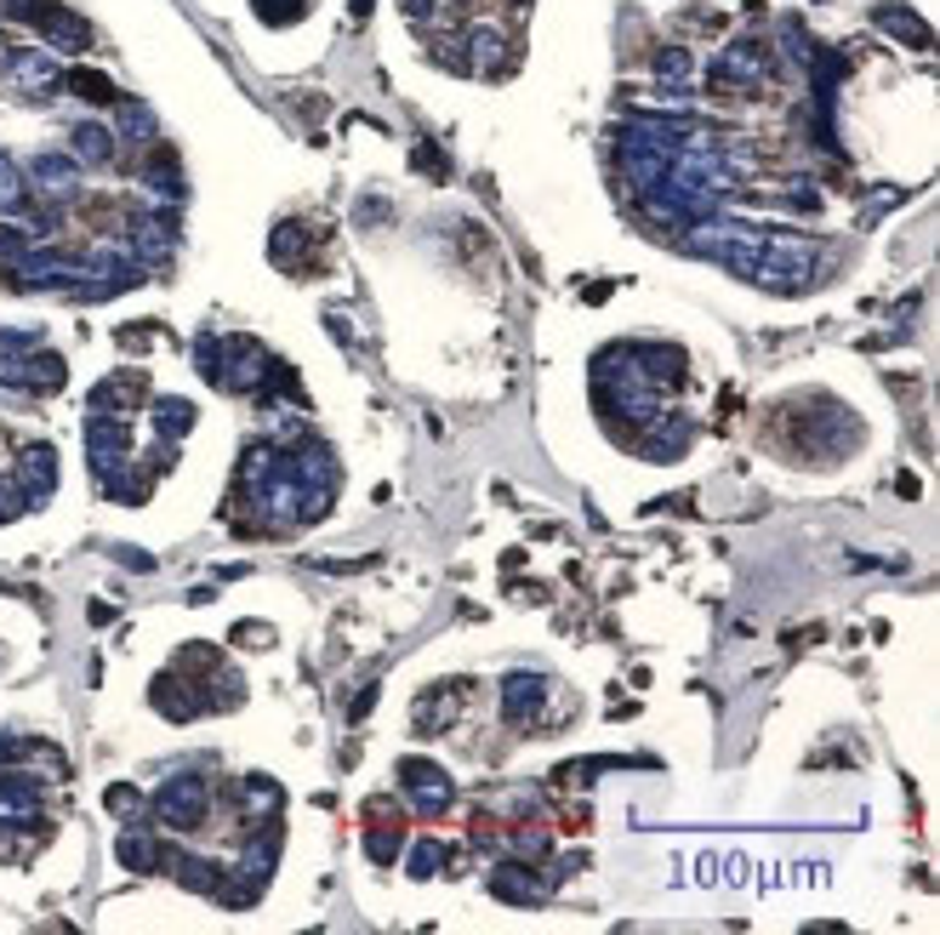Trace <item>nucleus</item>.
I'll return each mask as SVG.
<instances>
[{
    "label": "nucleus",
    "instance_id": "nucleus-24",
    "mask_svg": "<svg viewBox=\"0 0 940 935\" xmlns=\"http://www.w3.org/2000/svg\"><path fill=\"white\" fill-rule=\"evenodd\" d=\"M35 178L63 194V189H69V160H63V154H35Z\"/></svg>",
    "mask_w": 940,
    "mask_h": 935
},
{
    "label": "nucleus",
    "instance_id": "nucleus-27",
    "mask_svg": "<svg viewBox=\"0 0 940 935\" xmlns=\"http://www.w3.org/2000/svg\"><path fill=\"white\" fill-rule=\"evenodd\" d=\"M23 206V183H18V172L7 160H0V212H18Z\"/></svg>",
    "mask_w": 940,
    "mask_h": 935
},
{
    "label": "nucleus",
    "instance_id": "nucleus-9",
    "mask_svg": "<svg viewBox=\"0 0 940 935\" xmlns=\"http://www.w3.org/2000/svg\"><path fill=\"white\" fill-rule=\"evenodd\" d=\"M684 445H690V417H684V411H667V417L645 433V456H650V462H673V456H684Z\"/></svg>",
    "mask_w": 940,
    "mask_h": 935
},
{
    "label": "nucleus",
    "instance_id": "nucleus-11",
    "mask_svg": "<svg viewBox=\"0 0 940 935\" xmlns=\"http://www.w3.org/2000/svg\"><path fill=\"white\" fill-rule=\"evenodd\" d=\"M690 75H695L690 46H661L656 52V86H661V97H684L690 92Z\"/></svg>",
    "mask_w": 940,
    "mask_h": 935
},
{
    "label": "nucleus",
    "instance_id": "nucleus-12",
    "mask_svg": "<svg viewBox=\"0 0 940 935\" xmlns=\"http://www.w3.org/2000/svg\"><path fill=\"white\" fill-rule=\"evenodd\" d=\"M536 701H548V679H536V674H514L508 685H501V719H508V724L530 719Z\"/></svg>",
    "mask_w": 940,
    "mask_h": 935
},
{
    "label": "nucleus",
    "instance_id": "nucleus-34",
    "mask_svg": "<svg viewBox=\"0 0 940 935\" xmlns=\"http://www.w3.org/2000/svg\"><path fill=\"white\" fill-rule=\"evenodd\" d=\"M406 18H417V23H428V18H433V0H406Z\"/></svg>",
    "mask_w": 940,
    "mask_h": 935
},
{
    "label": "nucleus",
    "instance_id": "nucleus-26",
    "mask_svg": "<svg viewBox=\"0 0 940 935\" xmlns=\"http://www.w3.org/2000/svg\"><path fill=\"white\" fill-rule=\"evenodd\" d=\"M120 126H126V143H149V131H154V120H149V109H138V104H126V115H120Z\"/></svg>",
    "mask_w": 940,
    "mask_h": 935
},
{
    "label": "nucleus",
    "instance_id": "nucleus-2",
    "mask_svg": "<svg viewBox=\"0 0 940 935\" xmlns=\"http://www.w3.org/2000/svg\"><path fill=\"white\" fill-rule=\"evenodd\" d=\"M86 462H91V474H97V485H104L120 462H131V428H126V417H109V411H91L86 417Z\"/></svg>",
    "mask_w": 940,
    "mask_h": 935
},
{
    "label": "nucleus",
    "instance_id": "nucleus-33",
    "mask_svg": "<svg viewBox=\"0 0 940 935\" xmlns=\"http://www.w3.org/2000/svg\"><path fill=\"white\" fill-rule=\"evenodd\" d=\"M240 640H246V645H268V627H262V622H246Z\"/></svg>",
    "mask_w": 940,
    "mask_h": 935
},
{
    "label": "nucleus",
    "instance_id": "nucleus-3",
    "mask_svg": "<svg viewBox=\"0 0 940 935\" xmlns=\"http://www.w3.org/2000/svg\"><path fill=\"white\" fill-rule=\"evenodd\" d=\"M18 12L41 29V41L52 52H91V23L75 18L69 7H18Z\"/></svg>",
    "mask_w": 940,
    "mask_h": 935
},
{
    "label": "nucleus",
    "instance_id": "nucleus-23",
    "mask_svg": "<svg viewBox=\"0 0 940 935\" xmlns=\"http://www.w3.org/2000/svg\"><path fill=\"white\" fill-rule=\"evenodd\" d=\"M251 7H257V18H262V23H274V29L309 18V0H251Z\"/></svg>",
    "mask_w": 940,
    "mask_h": 935
},
{
    "label": "nucleus",
    "instance_id": "nucleus-6",
    "mask_svg": "<svg viewBox=\"0 0 940 935\" xmlns=\"http://www.w3.org/2000/svg\"><path fill=\"white\" fill-rule=\"evenodd\" d=\"M149 701H154V708L172 719V724H183V719H194L199 708H206V690H199L188 674H183V679H177V674H160V679L149 685Z\"/></svg>",
    "mask_w": 940,
    "mask_h": 935
},
{
    "label": "nucleus",
    "instance_id": "nucleus-29",
    "mask_svg": "<svg viewBox=\"0 0 940 935\" xmlns=\"http://www.w3.org/2000/svg\"><path fill=\"white\" fill-rule=\"evenodd\" d=\"M417 165H422V172H433V178H445V160H440V149H433V143L417 149Z\"/></svg>",
    "mask_w": 940,
    "mask_h": 935
},
{
    "label": "nucleus",
    "instance_id": "nucleus-13",
    "mask_svg": "<svg viewBox=\"0 0 940 935\" xmlns=\"http://www.w3.org/2000/svg\"><path fill=\"white\" fill-rule=\"evenodd\" d=\"M69 149H75V160L109 165V160H115V131H109V126H97V120H80V126L69 131Z\"/></svg>",
    "mask_w": 940,
    "mask_h": 935
},
{
    "label": "nucleus",
    "instance_id": "nucleus-19",
    "mask_svg": "<svg viewBox=\"0 0 940 935\" xmlns=\"http://www.w3.org/2000/svg\"><path fill=\"white\" fill-rule=\"evenodd\" d=\"M188 428H194V406H188V399H160V406H154V433H160V440H183Z\"/></svg>",
    "mask_w": 940,
    "mask_h": 935
},
{
    "label": "nucleus",
    "instance_id": "nucleus-32",
    "mask_svg": "<svg viewBox=\"0 0 940 935\" xmlns=\"http://www.w3.org/2000/svg\"><path fill=\"white\" fill-rule=\"evenodd\" d=\"M371 701H377V685H365V690L354 696V719H365V713H371Z\"/></svg>",
    "mask_w": 940,
    "mask_h": 935
},
{
    "label": "nucleus",
    "instance_id": "nucleus-30",
    "mask_svg": "<svg viewBox=\"0 0 940 935\" xmlns=\"http://www.w3.org/2000/svg\"><path fill=\"white\" fill-rule=\"evenodd\" d=\"M131 805H143V798H138V787H109V810H131Z\"/></svg>",
    "mask_w": 940,
    "mask_h": 935
},
{
    "label": "nucleus",
    "instance_id": "nucleus-16",
    "mask_svg": "<svg viewBox=\"0 0 940 935\" xmlns=\"http://www.w3.org/2000/svg\"><path fill=\"white\" fill-rule=\"evenodd\" d=\"M165 867L177 873V884H188V890H199V895H217V884H223V867L206 861V856H172Z\"/></svg>",
    "mask_w": 940,
    "mask_h": 935
},
{
    "label": "nucleus",
    "instance_id": "nucleus-25",
    "mask_svg": "<svg viewBox=\"0 0 940 935\" xmlns=\"http://www.w3.org/2000/svg\"><path fill=\"white\" fill-rule=\"evenodd\" d=\"M149 183H154L160 194H172V200L183 194V172H177V165H172V154H160V160H154V172H149Z\"/></svg>",
    "mask_w": 940,
    "mask_h": 935
},
{
    "label": "nucleus",
    "instance_id": "nucleus-15",
    "mask_svg": "<svg viewBox=\"0 0 940 935\" xmlns=\"http://www.w3.org/2000/svg\"><path fill=\"white\" fill-rule=\"evenodd\" d=\"M63 383H69V365H63V354H29V372H23V388L29 394H57Z\"/></svg>",
    "mask_w": 940,
    "mask_h": 935
},
{
    "label": "nucleus",
    "instance_id": "nucleus-35",
    "mask_svg": "<svg viewBox=\"0 0 940 935\" xmlns=\"http://www.w3.org/2000/svg\"><path fill=\"white\" fill-rule=\"evenodd\" d=\"M120 565H131V571H154V559L149 554H131V548L120 554Z\"/></svg>",
    "mask_w": 940,
    "mask_h": 935
},
{
    "label": "nucleus",
    "instance_id": "nucleus-14",
    "mask_svg": "<svg viewBox=\"0 0 940 935\" xmlns=\"http://www.w3.org/2000/svg\"><path fill=\"white\" fill-rule=\"evenodd\" d=\"M456 708H462V690H456V685L422 696V701H417V730H422V737H440V724L456 719Z\"/></svg>",
    "mask_w": 940,
    "mask_h": 935
},
{
    "label": "nucleus",
    "instance_id": "nucleus-4",
    "mask_svg": "<svg viewBox=\"0 0 940 935\" xmlns=\"http://www.w3.org/2000/svg\"><path fill=\"white\" fill-rule=\"evenodd\" d=\"M399 776H406V798H411V810H417V816H445V805L456 798L451 776L440 771V764H428V759H411Z\"/></svg>",
    "mask_w": 940,
    "mask_h": 935
},
{
    "label": "nucleus",
    "instance_id": "nucleus-18",
    "mask_svg": "<svg viewBox=\"0 0 940 935\" xmlns=\"http://www.w3.org/2000/svg\"><path fill=\"white\" fill-rule=\"evenodd\" d=\"M12 75H18L23 86H35V92H52V86H57V63H52L46 52H18V57H12Z\"/></svg>",
    "mask_w": 940,
    "mask_h": 935
},
{
    "label": "nucleus",
    "instance_id": "nucleus-8",
    "mask_svg": "<svg viewBox=\"0 0 940 935\" xmlns=\"http://www.w3.org/2000/svg\"><path fill=\"white\" fill-rule=\"evenodd\" d=\"M115 850H120V867H131V873H154V867H165V861H172V856L160 850L154 827H143V821H138V827H126Z\"/></svg>",
    "mask_w": 940,
    "mask_h": 935
},
{
    "label": "nucleus",
    "instance_id": "nucleus-7",
    "mask_svg": "<svg viewBox=\"0 0 940 935\" xmlns=\"http://www.w3.org/2000/svg\"><path fill=\"white\" fill-rule=\"evenodd\" d=\"M490 890H496L501 901H519V907H530V901H542L553 884L536 879V867H525V861H501L496 873H490Z\"/></svg>",
    "mask_w": 940,
    "mask_h": 935
},
{
    "label": "nucleus",
    "instance_id": "nucleus-28",
    "mask_svg": "<svg viewBox=\"0 0 940 935\" xmlns=\"http://www.w3.org/2000/svg\"><path fill=\"white\" fill-rule=\"evenodd\" d=\"M440 856H445V845H433V839H422V845L411 850V873H417V879H428L433 867H440Z\"/></svg>",
    "mask_w": 940,
    "mask_h": 935
},
{
    "label": "nucleus",
    "instance_id": "nucleus-1",
    "mask_svg": "<svg viewBox=\"0 0 940 935\" xmlns=\"http://www.w3.org/2000/svg\"><path fill=\"white\" fill-rule=\"evenodd\" d=\"M206 810H212V793H206V782H199V776H172V782L154 793V816L165 827H177V832L206 827Z\"/></svg>",
    "mask_w": 940,
    "mask_h": 935
},
{
    "label": "nucleus",
    "instance_id": "nucleus-21",
    "mask_svg": "<svg viewBox=\"0 0 940 935\" xmlns=\"http://www.w3.org/2000/svg\"><path fill=\"white\" fill-rule=\"evenodd\" d=\"M878 23H884V29H895V35H900L906 46H929V23H918L912 12H900V7H878Z\"/></svg>",
    "mask_w": 940,
    "mask_h": 935
},
{
    "label": "nucleus",
    "instance_id": "nucleus-36",
    "mask_svg": "<svg viewBox=\"0 0 940 935\" xmlns=\"http://www.w3.org/2000/svg\"><path fill=\"white\" fill-rule=\"evenodd\" d=\"M0 593H7V582H0Z\"/></svg>",
    "mask_w": 940,
    "mask_h": 935
},
{
    "label": "nucleus",
    "instance_id": "nucleus-31",
    "mask_svg": "<svg viewBox=\"0 0 940 935\" xmlns=\"http://www.w3.org/2000/svg\"><path fill=\"white\" fill-rule=\"evenodd\" d=\"M359 223H382L388 217V206H382V200H359V212H354Z\"/></svg>",
    "mask_w": 940,
    "mask_h": 935
},
{
    "label": "nucleus",
    "instance_id": "nucleus-10",
    "mask_svg": "<svg viewBox=\"0 0 940 935\" xmlns=\"http://www.w3.org/2000/svg\"><path fill=\"white\" fill-rule=\"evenodd\" d=\"M371 832H365V856H371L377 867H388L399 856V821H393V805L388 798H371Z\"/></svg>",
    "mask_w": 940,
    "mask_h": 935
},
{
    "label": "nucleus",
    "instance_id": "nucleus-17",
    "mask_svg": "<svg viewBox=\"0 0 940 935\" xmlns=\"http://www.w3.org/2000/svg\"><path fill=\"white\" fill-rule=\"evenodd\" d=\"M63 86H69L75 97H86V104H97V109H109V104H120V92H115V80H109V75H97V69H69V75H63Z\"/></svg>",
    "mask_w": 940,
    "mask_h": 935
},
{
    "label": "nucleus",
    "instance_id": "nucleus-5",
    "mask_svg": "<svg viewBox=\"0 0 940 935\" xmlns=\"http://www.w3.org/2000/svg\"><path fill=\"white\" fill-rule=\"evenodd\" d=\"M18 491H23V508H46V496L57 491V451L52 445H23Z\"/></svg>",
    "mask_w": 940,
    "mask_h": 935
},
{
    "label": "nucleus",
    "instance_id": "nucleus-20",
    "mask_svg": "<svg viewBox=\"0 0 940 935\" xmlns=\"http://www.w3.org/2000/svg\"><path fill=\"white\" fill-rule=\"evenodd\" d=\"M268 251H274V262H285V269H302V251H309V228H302V223H280L274 240H268Z\"/></svg>",
    "mask_w": 940,
    "mask_h": 935
},
{
    "label": "nucleus",
    "instance_id": "nucleus-22",
    "mask_svg": "<svg viewBox=\"0 0 940 935\" xmlns=\"http://www.w3.org/2000/svg\"><path fill=\"white\" fill-rule=\"evenodd\" d=\"M240 685H246L240 674L217 667V674H212V690H206V708H240V701H246V690H240Z\"/></svg>",
    "mask_w": 940,
    "mask_h": 935
}]
</instances>
